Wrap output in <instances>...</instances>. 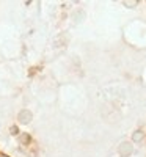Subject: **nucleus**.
I'll use <instances>...</instances> for the list:
<instances>
[{
	"mask_svg": "<svg viewBox=\"0 0 146 157\" xmlns=\"http://www.w3.org/2000/svg\"><path fill=\"white\" fill-rule=\"evenodd\" d=\"M0 157H10V155H5V154H3V155H0Z\"/></svg>",
	"mask_w": 146,
	"mask_h": 157,
	"instance_id": "obj_1",
	"label": "nucleus"
}]
</instances>
